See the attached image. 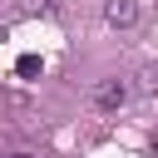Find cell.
<instances>
[{"label":"cell","mask_w":158,"mask_h":158,"mask_svg":"<svg viewBox=\"0 0 158 158\" xmlns=\"http://www.w3.org/2000/svg\"><path fill=\"white\" fill-rule=\"evenodd\" d=\"M15 158H30V153H15Z\"/></svg>","instance_id":"obj_7"},{"label":"cell","mask_w":158,"mask_h":158,"mask_svg":"<svg viewBox=\"0 0 158 158\" xmlns=\"http://www.w3.org/2000/svg\"><path fill=\"white\" fill-rule=\"evenodd\" d=\"M148 148H153V158H158V133H153V138H148Z\"/></svg>","instance_id":"obj_6"},{"label":"cell","mask_w":158,"mask_h":158,"mask_svg":"<svg viewBox=\"0 0 158 158\" xmlns=\"http://www.w3.org/2000/svg\"><path fill=\"white\" fill-rule=\"evenodd\" d=\"M15 74H20V79H40V74H44V59H40V54H20V59H15Z\"/></svg>","instance_id":"obj_3"},{"label":"cell","mask_w":158,"mask_h":158,"mask_svg":"<svg viewBox=\"0 0 158 158\" xmlns=\"http://www.w3.org/2000/svg\"><path fill=\"white\" fill-rule=\"evenodd\" d=\"M94 104L99 109H123L128 104V84L123 79H99L94 84Z\"/></svg>","instance_id":"obj_1"},{"label":"cell","mask_w":158,"mask_h":158,"mask_svg":"<svg viewBox=\"0 0 158 158\" xmlns=\"http://www.w3.org/2000/svg\"><path fill=\"white\" fill-rule=\"evenodd\" d=\"M54 0H20V15H54Z\"/></svg>","instance_id":"obj_4"},{"label":"cell","mask_w":158,"mask_h":158,"mask_svg":"<svg viewBox=\"0 0 158 158\" xmlns=\"http://www.w3.org/2000/svg\"><path fill=\"white\" fill-rule=\"evenodd\" d=\"M104 20L114 30H133L138 25V0H104Z\"/></svg>","instance_id":"obj_2"},{"label":"cell","mask_w":158,"mask_h":158,"mask_svg":"<svg viewBox=\"0 0 158 158\" xmlns=\"http://www.w3.org/2000/svg\"><path fill=\"white\" fill-rule=\"evenodd\" d=\"M143 94H158V69H143V84H138Z\"/></svg>","instance_id":"obj_5"}]
</instances>
